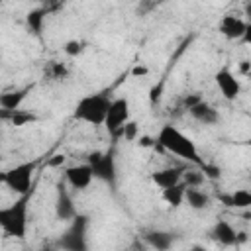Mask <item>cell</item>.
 Instances as JSON below:
<instances>
[{
  "label": "cell",
  "mask_w": 251,
  "mask_h": 251,
  "mask_svg": "<svg viewBox=\"0 0 251 251\" xmlns=\"http://www.w3.org/2000/svg\"><path fill=\"white\" fill-rule=\"evenodd\" d=\"M220 200H222L227 208H235V210L251 208V190L239 188V190H233V192H229V194H224Z\"/></svg>",
  "instance_id": "obj_15"
},
{
  "label": "cell",
  "mask_w": 251,
  "mask_h": 251,
  "mask_svg": "<svg viewBox=\"0 0 251 251\" xmlns=\"http://www.w3.org/2000/svg\"><path fill=\"white\" fill-rule=\"evenodd\" d=\"M43 22H45V10L43 8H35L31 12H27V16H25V24L33 33H41Z\"/></svg>",
  "instance_id": "obj_21"
},
{
  "label": "cell",
  "mask_w": 251,
  "mask_h": 251,
  "mask_svg": "<svg viewBox=\"0 0 251 251\" xmlns=\"http://www.w3.org/2000/svg\"><path fill=\"white\" fill-rule=\"evenodd\" d=\"M202 100V96H198V94H186L184 98H182V106L186 108V112L192 108V106H196L198 102Z\"/></svg>",
  "instance_id": "obj_27"
},
{
  "label": "cell",
  "mask_w": 251,
  "mask_h": 251,
  "mask_svg": "<svg viewBox=\"0 0 251 251\" xmlns=\"http://www.w3.org/2000/svg\"><path fill=\"white\" fill-rule=\"evenodd\" d=\"M188 114H190L198 124H202V126H214V124H218V120H220L218 110H216L214 106H210L208 102H204V100H200L196 106H192V108L188 110Z\"/></svg>",
  "instance_id": "obj_13"
},
{
  "label": "cell",
  "mask_w": 251,
  "mask_h": 251,
  "mask_svg": "<svg viewBox=\"0 0 251 251\" xmlns=\"http://www.w3.org/2000/svg\"><path fill=\"white\" fill-rule=\"evenodd\" d=\"M212 239L218 241L220 245H235L237 243V231L231 227V224H227L226 220L216 222V226L212 227Z\"/></svg>",
  "instance_id": "obj_14"
},
{
  "label": "cell",
  "mask_w": 251,
  "mask_h": 251,
  "mask_svg": "<svg viewBox=\"0 0 251 251\" xmlns=\"http://www.w3.org/2000/svg\"><path fill=\"white\" fill-rule=\"evenodd\" d=\"M184 202H186L188 208H192V210H206V208L210 206L212 198H210L204 190H200V188H196V186H186Z\"/></svg>",
  "instance_id": "obj_16"
},
{
  "label": "cell",
  "mask_w": 251,
  "mask_h": 251,
  "mask_svg": "<svg viewBox=\"0 0 251 251\" xmlns=\"http://www.w3.org/2000/svg\"><path fill=\"white\" fill-rule=\"evenodd\" d=\"M249 45H251V24H247V31H245V37H243Z\"/></svg>",
  "instance_id": "obj_34"
},
{
  "label": "cell",
  "mask_w": 251,
  "mask_h": 251,
  "mask_svg": "<svg viewBox=\"0 0 251 251\" xmlns=\"http://www.w3.org/2000/svg\"><path fill=\"white\" fill-rule=\"evenodd\" d=\"M218 29L227 39H243L245 31H247V22L239 16L226 14V16H222V20L218 24Z\"/></svg>",
  "instance_id": "obj_9"
},
{
  "label": "cell",
  "mask_w": 251,
  "mask_h": 251,
  "mask_svg": "<svg viewBox=\"0 0 251 251\" xmlns=\"http://www.w3.org/2000/svg\"><path fill=\"white\" fill-rule=\"evenodd\" d=\"M88 163L92 165L94 178H100L104 182L114 184V180H116V159H114L112 151H108V153L94 151V153L88 155Z\"/></svg>",
  "instance_id": "obj_5"
},
{
  "label": "cell",
  "mask_w": 251,
  "mask_h": 251,
  "mask_svg": "<svg viewBox=\"0 0 251 251\" xmlns=\"http://www.w3.org/2000/svg\"><path fill=\"white\" fill-rule=\"evenodd\" d=\"M182 175H184V167H171V169L151 173V180L163 190V188H169V186L182 182Z\"/></svg>",
  "instance_id": "obj_12"
},
{
  "label": "cell",
  "mask_w": 251,
  "mask_h": 251,
  "mask_svg": "<svg viewBox=\"0 0 251 251\" xmlns=\"http://www.w3.org/2000/svg\"><path fill=\"white\" fill-rule=\"evenodd\" d=\"M204 180H206V175H204L202 167H200V169H184L182 182H184L186 186H196V188H200V186L204 184Z\"/></svg>",
  "instance_id": "obj_22"
},
{
  "label": "cell",
  "mask_w": 251,
  "mask_h": 251,
  "mask_svg": "<svg viewBox=\"0 0 251 251\" xmlns=\"http://www.w3.org/2000/svg\"><path fill=\"white\" fill-rule=\"evenodd\" d=\"M214 80H216V86L220 90V94L226 98V100H235L241 92V84L239 80L235 78V75L229 71V69H220L216 75H214Z\"/></svg>",
  "instance_id": "obj_8"
},
{
  "label": "cell",
  "mask_w": 251,
  "mask_h": 251,
  "mask_svg": "<svg viewBox=\"0 0 251 251\" xmlns=\"http://www.w3.org/2000/svg\"><path fill=\"white\" fill-rule=\"evenodd\" d=\"M200 167H202L206 178H218V176H220V169H218V167H210V165H206V163H202Z\"/></svg>",
  "instance_id": "obj_29"
},
{
  "label": "cell",
  "mask_w": 251,
  "mask_h": 251,
  "mask_svg": "<svg viewBox=\"0 0 251 251\" xmlns=\"http://www.w3.org/2000/svg\"><path fill=\"white\" fill-rule=\"evenodd\" d=\"M184 194H186V184L184 182H178L175 186H169V188H163L161 196L163 200L173 206V208H178L180 204H184Z\"/></svg>",
  "instance_id": "obj_17"
},
{
  "label": "cell",
  "mask_w": 251,
  "mask_h": 251,
  "mask_svg": "<svg viewBox=\"0 0 251 251\" xmlns=\"http://www.w3.org/2000/svg\"><path fill=\"white\" fill-rule=\"evenodd\" d=\"M2 118L6 120H10L14 126H18V127H22V126H27V124H33V122H37V116L35 114H31V112H25V110H12V112H8V110H2Z\"/></svg>",
  "instance_id": "obj_19"
},
{
  "label": "cell",
  "mask_w": 251,
  "mask_h": 251,
  "mask_svg": "<svg viewBox=\"0 0 251 251\" xmlns=\"http://www.w3.org/2000/svg\"><path fill=\"white\" fill-rule=\"evenodd\" d=\"M63 51H65V55H69V57H78V55L84 51V41H80V39H71V41L65 43Z\"/></svg>",
  "instance_id": "obj_24"
},
{
  "label": "cell",
  "mask_w": 251,
  "mask_h": 251,
  "mask_svg": "<svg viewBox=\"0 0 251 251\" xmlns=\"http://www.w3.org/2000/svg\"><path fill=\"white\" fill-rule=\"evenodd\" d=\"M24 98H25V90L6 92V94L0 96V106H2V110L12 112V110H18L20 108V104L24 102Z\"/></svg>",
  "instance_id": "obj_20"
},
{
  "label": "cell",
  "mask_w": 251,
  "mask_h": 251,
  "mask_svg": "<svg viewBox=\"0 0 251 251\" xmlns=\"http://www.w3.org/2000/svg\"><path fill=\"white\" fill-rule=\"evenodd\" d=\"M33 171H35V161H27V163H20L14 169L6 171L0 180L2 184H6L10 190H14L16 194H27L31 188V180H33Z\"/></svg>",
  "instance_id": "obj_4"
},
{
  "label": "cell",
  "mask_w": 251,
  "mask_h": 251,
  "mask_svg": "<svg viewBox=\"0 0 251 251\" xmlns=\"http://www.w3.org/2000/svg\"><path fill=\"white\" fill-rule=\"evenodd\" d=\"M120 135H124L127 141H137V137H139V127H137V122H133V120H127L126 122V126L118 131Z\"/></svg>",
  "instance_id": "obj_23"
},
{
  "label": "cell",
  "mask_w": 251,
  "mask_h": 251,
  "mask_svg": "<svg viewBox=\"0 0 251 251\" xmlns=\"http://www.w3.org/2000/svg\"><path fill=\"white\" fill-rule=\"evenodd\" d=\"M159 92H161V84H159V86H155V88L151 90V102H155V100H157V98L161 96Z\"/></svg>",
  "instance_id": "obj_33"
},
{
  "label": "cell",
  "mask_w": 251,
  "mask_h": 251,
  "mask_svg": "<svg viewBox=\"0 0 251 251\" xmlns=\"http://www.w3.org/2000/svg\"><path fill=\"white\" fill-rule=\"evenodd\" d=\"M110 104H112V100L106 94L82 96L75 108V118L84 124H90V126H104Z\"/></svg>",
  "instance_id": "obj_3"
},
{
  "label": "cell",
  "mask_w": 251,
  "mask_h": 251,
  "mask_svg": "<svg viewBox=\"0 0 251 251\" xmlns=\"http://www.w3.org/2000/svg\"><path fill=\"white\" fill-rule=\"evenodd\" d=\"M149 75V67L143 65V63H137L133 69H131V76L133 78H141V76H147Z\"/></svg>",
  "instance_id": "obj_26"
},
{
  "label": "cell",
  "mask_w": 251,
  "mask_h": 251,
  "mask_svg": "<svg viewBox=\"0 0 251 251\" xmlns=\"http://www.w3.org/2000/svg\"><path fill=\"white\" fill-rule=\"evenodd\" d=\"M243 16H245V22L251 24V0L245 4V8H243Z\"/></svg>",
  "instance_id": "obj_32"
},
{
  "label": "cell",
  "mask_w": 251,
  "mask_h": 251,
  "mask_svg": "<svg viewBox=\"0 0 251 251\" xmlns=\"http://www.w3.org/2000/svg\"><path fill=\"white\" fill-rule=\"evenodd\" d=\"M67 75V67L63 63H53L51 65V76L53 78H63Z\"/></svg>",
  "instance_id": "obj_25"
},
{
  "label": "cell",
  "mask_w": 251,
  "mask_h": 251,
  "mask_svg": "<svg viewBox=\"0 0 251 251\" xmlns=\"http://www.w3.org/2000/svg\"><path fill=\"white\" fill-rule=\"evenodd\" d=\"M55 212H57V218H59V220H63V222H73V220L76 218L75 202H73L71 194L65 190V186H63V184H59V190H57Z\"/></svg>",
  "instance_id": "obj_11"
},
{
  "label": "cell",
  "mask_w": 251,
  "mask_h": 251,
  "mask_svg": "<svg viewBox=\"0 0 251 251\" xmlns=\"http://www.w3.org/2000/svg\"><path fill=\"white\" fill-rule=\"evenodd\" d=\"M157 145H161L165 151H169V153L176 155L178 159L188 161V163H192V165H198V167H200V165L204 163V161L200 159V155H198L196 143H194L186 133H182L176 126H173V124L161 126V129H159V133H157Z\"/></svg>",
  "instance_id": "obj_1"
},
{
  "label": "cell",
  "mask_w": 251,
  "mask_h": 251,
  "mask_svg": "<svg viewBox=\"0 0 251 251\" xmlns=\"http://www.w3.org/2000/svg\"><path fill=\"white\" fill-rule=\"evenodd\" d=\"M63 163H65V155H63V153H57V155H53V157L47 161L49 167H61Z\"/></svg>",
  "instance_id": "obj_30"
},
{
  "label": "cell",
  "mask_w": 251,
  "mask_h": 251,
  "mask_svg": "<svg viewBox=\"0 0 251 251\" xmlns=\"http://www.w3.org/2000/svg\"><path fill=\"white\" fill-rule=\"evenodd\" d=\"M127 120H129V102H127V98L112 100V104L108 108V114H106V122H104L106 129L110 133H118L126 126Z\"/></svg>",
  "instance_id": "obj_6"
},
{
  "label": "cell",
  "mask_w": 251,
  "mask_h": 251,
  "mask_svg": "<svg viewBox=\"0 0 251 251\" xmlns=\"http://www.w3.org/2000/svg\"><path fill=\"white\" fill-rule=\"evenodd\" d=\"M239 73L247 76V75L251 73V61H247V59H243V61H239Z\"/></svg>",
  "instance_id": "obj_31"
},
{
  "label": "cell",
  "mask_w": 251,
  "mask_h": 251,
  "mask_svg": "<svg viewBox=\"0 0 251 251\" xmlns=\"http://www.w3.org/2000/svg\"><path fill=\"white\" fill-rule=\"evenodd\" d=\"M0 227L6 235L24 239L27 231V196L0 210Z\"/></svg>",
  "instance_id": "obj_2"
},
{
  "label": "cell",
  "mask_w": 251,
  "mask_h": 251,
  "mask_svg": "<svg viewBox=\"0 0 251 251\" xmlns=\"http://www.w3.org/2000/svg\"><path fill=\"white\" fill-rule=\"evenodd\" d=\"M86 216H76L73 220V226L69 227L65 239L61 241L63 247L67 249H84V231H86Z\"/></svg>",
  "instance_id": "obj_10"
},
{
  "label": "cell",
  "mask_w": 251,
  "mask_h": 251,
  "mask_svg": "<svg viewBox=\"0 0 251 251\" xmlns=\"http://www.w3.org/2000/svg\"><path fill=\"white\" fill-rule=\"evenodd\" d=\"M247 78H249V80H251V73H249V75H247Z\"/></svg>",
  "instance_id": "obj_35"
},
{
  "label": "cell",
  "mask_w": 251,
  "mask_h": 251,
  "mask_svg": "<svg viewBox=\"0 0 251 251\" xmlns=\"http://www.w3.org/2000/svg\"><path fill=\"white\" fill-rule=\"evenodd\" d=\"M145 241H147V245L149 247H153V249H159V251H165V249H169L171 245H173V233H169V231H149L147 235H145Z\"/></svg>",
  "instance_id": "obj_18"
},
{
  "label": "cell",
  "mask_w": 251,
  "mask_h": 251,
  "mask_svg": "<svg viewBox=\"0 0 251 251\" xmlns=\"http://www.w3.org/2000/svg\"><path fill=\"white\" fill-rule=\"evenodd\" d=\"M157 143V139H153L151 135H139L137 137V145L141 147V149H149V147H153Z\"/></svg>",
  "instance_id": "obj_28"
},
{
  "label": "cell",
  "mask_w": 251,
  "mask_h": 251,
  "mask_svg": "<svg viewBox=\"0 0 251 251\" xmlns=\"http://www.w3.org/2000/svg\"><path fill=\"white\" fill-rule=\"evenodd\" d=\"M92 178H94V171L90 163H80V165H73L65 169V180L75 190H86Z\"/></svg>",
  "instance_id": "obj_7"
},
{
  "label": "cell",
  "mask_w": 251,
  "mask_h": 251,
  "mask_svg": "<svg viewBox=\"0 0 251 251\" xmlns=\"http://www.w3.org/2000/svg\"><path fill=\"white\" fill-rule=\"evenodd\" d=\"M247 143H249V145H251V139H249V141H247Z\"/></svg>",
  "instance_id": "obj_36"
}]
</instances>
